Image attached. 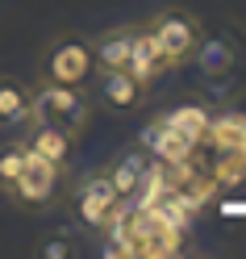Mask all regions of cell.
<instances>
[{
	"mask_svg": "<svg viewBox=\"0 0 246 259\" xmlns=\"http://www.w3.org/2000/svg\"><path fill=\"white\" fill-rule=\"evenodd\" d=\"M146 29L155 34V42H159V51H163L171 71L192 63L196 51H201V42H205V29L188 9H159L155 17L146 21Z\"/></svg>",
	"mask_w": 246,
	"mask_h": 259,
	"instance_id": "6da1fadb",
	"label": "cell"
},
{
	"mask_svg": "<svg viewBox=\"0 0 246 259\" xmlns=\"http://www.w3.org/2000/svg\"><path fill=\"white\" fill-rule=\"evenodd\" d=\"M34 117L55 121V125L67 130V134L79 138L88 130V121H92V101H88V92L75 88V84H46L42 79V84L34 88Z\"/></svg>",
	"mask_w": 246,
	"mask_h": 259,
	"instance_id": "7a4b0ae2",
	"label": "cell"
},
{
	"mask_svg": "<svg viewBox=\"0 0 246 259\" xmlns=\"http://www.w3.org/2000/svg\"><path fill=\"white\" fill-rule=\"evenodd\" d=\"M96 75V55H92V38L84 34H63L46 46L42 55V79L46 84H75L84 88Z\"/></svg>",
	"mask_w": 246,
	"mask_h": 259,
	"instance_id": "3957f363",
	"label": "cell"
},
{
	"mask_svg": "<svg viewBox=\"0 0 246 259\" xmlns=\"http://www.w3.org/2000/svg\"><path fill=\"white\" fill-rule=\"evenodd\" d=\"M63 180H67V171H63V167L46 163V159H38V155H29L25 171L5 192L13 197V205H21V209H51L59 201V192H63Z\"/></svg>",
	"mask_w": 246,
	"mask_h": 259,
	"instance_id": "277c9868",
	"label": "cell"
},
{
	"mask_svg": "<svg viewBox=\"0 0 246 259\" xmlns=\"http://www.w3.org/2000/svg\"><path fill=\"white\" fill-rule=\"evenodd\" d=\"M117 205L121 197L105 171H92L75 184V213H79V226H88V230H105Z\"/></svg>",
	"mask_w": 246,
	"mask_h": 259,
	"instance_id": "5b68a950",
	"label": "cell"
},
{
	"mask_svg": "<svg viewBox=\"0 0 246 259\" xmlns=\"http://www.w3.org/2000/svg\"><path fill=\"white\" fill-rule=\"evenodd\" d=\"M25 130H29V134H25V147L34 151L38 159H46V163H55V167H63V171H71L75 134H67V130L55 125V121H42V117H34Z\"/></svg>",
	"mask_w": 246,
	"mask_h": 259,
	"instance_id": "8992f818",
	"label": "cell"
},
{
	"mask_svg": "<svg viewBox=\"0 0 246 259\" xmlns=\"http://www.w3.org/2000/svg\"><path fill=\"white\" fill-rule=\"evenodd\" d=\"M142 151L155 159V163H184V159L196 155V147L179 134V130H171L163 117H155L151 125L142 130Z\"/></svg>",
	"mask_w": 246,
	"mask_h": 259,
	"instance_id": "52a82bcc",
	"label": "cell"
},
{
	"mask_svg": "<svg viewBox=\"0 0 246 259\" xmlns=\"http://www.w3.org/2000/svg\"><path fill=\"white\" fill-rule=\"evenodd\" d=\"M101 75V84H96V92H101V101L109 109H117V113H138L146 105V84L142 79H134L125 67L117 71H96Z\"/></svg>",
	"mask_w": 246,
	"mask_h": 259,
	"instance_id": "ba28073f",
	"label": "cell"
},
{
	"mask_svg": "<svg viewBox=\"0 0 246 259\" xmlns=\"http://www.w3.org/2000/svg\"><path fill=\"white\" fill-rule=\"evenodd\" d=\"M34 117V88L17 75H0V130H25Z\"/></svg>",
	"mask_w": 246,
	"mask_h": 259,
	"instance_id": "9c48e42d",
	"label": "cell"
},
{
	"mask_svg": "<svg viewBox=\"0 0 246 259\" xmlns=\"http://www.w3.org/2000/svg\"><path fill=\"white\" fill-rule=\"evenodd\" d=\"M201 147L209 155H246V113H217Z\"/></svg>",
	"mask_w": 246,
	"mask_h": 259,
	"instance_id": "30bf717a",
	"label": "cell"
},
{
	"mask_svg": "<svg viewBox=\"0 0 246 259\" xmlns=\"http://www.w3.org/2000/svg\"><path fill=\"white\" fill-rule=\"evenodd\" d=\"M138 25H113L101 38H92V55H96V71H117L129 67V51H134Z\"/></svg>",
	"mask_w": 246,
	"mask_h": 259,
	"instance_id": "8fae6325",
	"label": "cell"
},
{
	"mask_svg": "<svg viewBox=\"0 0 246 259\" xmlns=\"http://www.w3.org/2000/svg\"><path fill=\"white\" fill-rule=\"evenodd\" d=\"M134 79H142L146 88L155 84L159 75H167L171 67H167V59H163V51H159V42H155V34L146 25H138V38H134V51H129V67H125Z\"/></svg>",
	"mask_w": 246,
	"mask_h": 259,
	"instance_id": "7c38bea8",
	"label": "cell"
},
{
	"mask_svg": "<svg viewBox=\"0 0 246 259\" xmlns=\"http://www.w3.org/2000/svg\"><path fill=\"white\" fill-rule=\"evenodd\" d=\"M146 167H151V155L146 151H121L113 163L105 167V176L113 180V188H117V197L121 201H129L134 192L142 188V180H146Z\"/></svg>",
	"mask_w": 246,
	"mask_h": 259,
	"instance_id": "4fadbf2b",
	"label": "cell"
},
{
	"mask_svg": "<svg viewBox=\"0 0 246 259\" xmlns=\"http://www.w3.org/2000/svg\"><path fill=\"white\" fill-rule=\"evenodd\" d=\"M163 121H167L171 130H179L192 147H201L205 142V134H209V121H213V113L205 109V105H196V101H184V105H175V109H167L163 113Z\"/></svg>",
	"mask_w": 246,
	"mask_h": 259,
	"instance_id": "5bb4252c",
	"label": "cell"
},
{
	"mask_svg": "<svg viewBox=\"0 0 246 259\" xmlns=\"http://www.w3.org/2000/svg\"><path fill=\"white\" fill-rule=\"evenodd\" d=\"M29 155H34V151L25 147V138H21V142H9V147H0V188H9V184L25 171Z\"/></svg>",
	"mask_w": 246,
	"mask_h": 259,
	"instance_id": "9a60e30c",
	"label": "cell"
},
{
	"mask_svg": "<svg viewBox=\"0 0 246 259\" xmlns=\"http://www.w3.org/2000/svg\"><path fill=\"white\" fill-rule=\"evenodd\" d=\"M196 59H201V67H205L209 75H213V71H225V67H229V51H225V46H205V42H201Z\"/></svg>",
	"mask_w": 246,
	"mask_h": 259,
	"instance_id": "2e32d148",
	"label": "cell"
},
{
	"mask_svg": "<svg viewBox=\"0 0 246 259\" xmlns=\"http://www.w3.org/2000/svg\"><path fill=\"white\" fill-rule=\"evenodd\" d=\"M71 251H75L71 238H46V242H42V255H46V259H67Z\"/></svg>",
	"mask_w": 246,
	"mask_h": 259,
	"instance_id": "e0dca14e",
	"label": "cell"
},
{
	"mask_svg": "<svg viewBox=\"0 0 246 259\" xmlns=\"http://www.w3.org/2000/svg\"><path fill=\"white\" fill-rule=\"evenodd\" d=\"M242 163H246V155H242Z\"/></svg>",
	"mask_w": 246,
	"mask_h": 259,
	"instance_id": "ac0fdd59",
	"label": "cell"
}]
</instances>
